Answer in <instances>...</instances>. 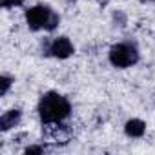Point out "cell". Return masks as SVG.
I'll return each instance as SVG.
<instances>
[{
  "label": "cell",
  "mask_w": 155,
  "mask_h": 155,
  "mask_svg": "<svg viewBox=\"0 0 155 155\" xmlns=\"http://www.w3.org/2000/svg\"><path fill=\"white\" fill-rule=\"evenodd\" d=\"M38 111H40V119L46 124H57L62 119H66L71 111V106L68 102L66 97L58 95V93H46L40 102H38Z\"/></svg>",
  "instance_id": "6da1fadb"
},
{
  "label": "cell",
  "mask_w": 155,
  "mask_h": 155,
  "mask_svg": "<svg viewBox=\"0 0 155 155\" xmlns=\"http://www.w3.org/2000/svg\"><path fill=\"white\" fill-rule=\"evenodd\" d=\"M137 58H139L137 49L130 44H117L110 49V60L117 68H128V66L135 64Z\"/></svg>",
  "instance_id": "7a4b0ae2"
},
{
  "label": "cell",
  "mask_w": 155,
  "mask_h": 155,
  "mask_svg": "<svg viewBox=\"0 0 155 155\" xmlns=\"http://www.w3.org/2000/svg\"><path fill=\"white\" fill-rule=\"evenodd\" d=\"M51 11L46 6H35L31 9L26 11V22L31 29H40V28H48V22L51 18Z\"/></svg>",
  "instance_id": "3957f363"
},
{
  "label": "cell",
  "mask_w": 155,
  "mask_h": 155,
  "mask_svg": "<svg viewBox=\"0 0 155 155\" xmlns=\"http://www.w3.org/2000/svg\"><path fill=\"white\" fill-rule=\"evenodd\" d=\"M51 55H55L57 58H68L71 53H73V44L69 42V38L66 37H58L53 40L51 44Z\"/></svg>",
  "instance_id": "277c9868"
},
{
  "label": "cell",
  "mask_w": 155,
  "mask_h": 155,
  "mask_svg": "<svg viewBox=\"0 0 155 155\" xmlns=\"http://www.w3.org/2000/svg\"><path fill=\"white\" fill-rule=\"evenodd\" d=\"M20 122V111L18 110H11L8 111L6 115H2V119H0V130L2 131H8L9 128L17 126Z\"/></svg>",
  "instance_id": "5b68a950"
},
{
  "label": "cell",
  "mask_w": 155,
  "mask_h": 155,
  "mask_svg": "<svg viewBox=\"0 0 155 155\" xmlns=\"http://www.w3.org/2000/svg\"><path fill=\"white\" fill-rule=\"evenodd\" d=\"M144 130H146V124L142 120H139V119H131L124 126V131L130 137H142L144 135Z\"/></svg>",
  "instance_id": "8992f818"
},
{
  "label": "cell",
  "mask_w": 155,
  "mask_h": 155,
  "mask_svg": "<svg viewBox=\"0 0 155 155\" xmlns=\"http://www.w3.org/2000/svg\"><path fill=\"white\" fill-rule=\"evenodd\" d=\"M0 82H2V88H0V95H6L8 90H9V86H11V79L4 75L2 79H0Z\"/></svg>",
  "instance_id": "52a82bcc"
},
{
  "label": "cell",
  "mask_w": 155,
  "mask_h": 155,
  "mask_svg": "<svg viewBox=\"0 0 155 155\" xmlns=\"http://www.w3.org/2000/svg\"><path fill=\"white\" fill-rule=\"evenodd\" d=\"M57 24H58V17L53 13V15H51V18H49V22H48V28H46V29H49V31H51V29H55V28H57Z\"/></svg>",
  "instance_id": "ba28073f"
},
{
  "label": "cell",
  "mask_w": 155,
  "mask_h": 155,
  "mask_svg": "<svg viewBox=\"0 0 155 155\" xmlns=\"http://www.w3.org/2000/svg\"><path fill=\"white\" fill-rule=\"evenodd\" d=\"M24 0H2V6L4 8H9V6H20Z\"/></svg>",
  "instance_id": "9c48e42d"
},
{
  "label": "cell",
  "mask_w": 155,
  "mask_h": 155,
  "mask_svg": "<svg viewBox=\"0 0 155 155\" xmlns=\"http://www.w3.org/2000/svg\"><path fill=\"white\" fill-rule=\"evenodd\" d=\"M26 153L29 155V153H42V148L40 146H29V148H26Z\"/></svg>",
  "instance_id": "30bf717a"
},
{
  "label": "cell",
  "mask_w": 155,
  "mask_h": 155,
  "mask_svg": "<svg viewBox=\"0 0 155 155\" xmlns=\"http://www.w3.org/2000/svg\"><path fill=\"white\" fill-rule=\"evenodd\" d=\"M108 2H110V0H99V4H102V6H106Z\"/></svg>",
  "instance_id": "8fae6325"
}]
</instances>
